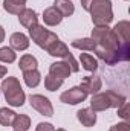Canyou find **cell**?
Listing matches in <instances>:
<instances>
[{"label": "cell", "instance_id": "6da1fadb", "mask_svg": "<svg viewBox=\"0 0 130 131\" xmlns=\"http://www.w3.org/2000/svg\"><path fill=\"white\" fill-rule=\"evenodd\" d=\"M0 90L5 95V101L11 107H22L26 101V95L20 85V81L15 76L3 78V82L0 85Z\"/></svg>", "mask_w": 130, "mask_h": 131}, {"label": "cell", "instance_id": "7a4b0ae2", "mask_svg": "<svg viewBox=\"0 0 130 131\" xmlns=\"http://www.w3.org/2000/svg\"><path fill=\"white\" fill-rule=\"evenodd\" d=\"M89 12L95 26H109L113 20V9L110 0H94Z\"/></svg>", "mask_w": 130, "mask_h": 131}, {"label": "cell", "instance_id": "3957f363", "mask_svg": "<svg viewBox=\"0 0 130 131\" xmlns=\"http://www.w3.org/2000/svg\"><path fill=\"white\" fill-rule=\"evenodd\" d=\"M90 38L97 43V46L104 47V49H113L115 50V49H119L123 44L109 26H95L92 29Z\"/></svg>", "mask_w": 130, "mask_h": 131}, {"label": "cell", "instance_id": "277c9868", "mask_svg": "<svg viewBox=\"0 0 130 131\" xmlns=\"http://www.w3.org/2000/svg\"><path fill=\"white\" fill-rule=\"evenodd\" d=\"M28 31H29V38L32 40L38 47H41V49H44V50H46L55 40H58V35H57V34L44 29V26H41V25H34V26H31V28L28 29Z\"/></svg>", "mask_w": 130, "mask_h": 131}, {"label": "cell", "instance_id": "5b68a950", "mask_svg": "<svg viewBox=\"0 0 130 131\" xmlns=\"http://www.w3.org/2000/svg\"><path fill=\"white\" fill-rule=\"evenodd\" d=\"M29 104L35 111H38L41 116H46V117H51L54 116V107H52V102L46 96L43 95H31L29 96Z\"/></svg>", "mask_w": 130, "mask_h": 131}, {"label": "cell", "instance_id": "8992f818", "mask_svg": "<svg viewBox=\"0 0 130 131\" xmlns=\"http://www.w3.org/2000/svg\"><path fill=\"white\" fill-rule=\"evenodd\" d=\"M87 96H89V95H87L80 85H75V87H70L69 90L63 92V93L60 95V101L64 102V104H69V105H77V104L84 102Z\"/></svg>", "mask_w": 130, "mask_h": 131}, {"label": "cell", "instance_id": "52a82bcc", "mask_svg": "<svg viewBox=\"0 0 130 131\" xmlns=\"http://www.w3.org/2000/svg\"><path fill=\"white\" fill-rule=\"evenodd\" d=\"M90 108L95 113H98V111H106V110L112 108L107 92H98L95 95H92V98H90Z\"/></svg>", "mask_w": 130, "mask_h": 131}, {"label": "cell", "instance_id": "ba28073f", "mask_svg": "<svg viewBox=\"0 0 130 131\" xmlns=\"http://www.w3.org/2000/svg\"><path fill=\"white\" fill-rule=\"evenodd\" d=\"M80 87L87 93V95H95L101 90L103 87V81L99 76H84Z\"/></svg>", "mask_w": 130, "mask_h": 131}, {"label": "cell", "instance_id": "9c48e42d", "mask_svg": "<svg viewBox=\"0 0 130 131\" xmlns=\"http://www.w3.org/2000/svg\"><path fill=\"white\" fill-rule=\"evenodd\" d=\"M72 73L70 67L66 61H58V63H52L51 67H49V75L54 76V78H58V79H63L64 81L66 78H69Z\"/></svg>", "mask_w": 130, "mask_h": 131}, {"label": "cell", "instance_id": "30bf717a", "mask_svg": "<svg viewBox=\"0 0 130 131\" xmlns=\"http://www.w3.org/2000/svg\"><path fill=\"white\" fill-rule=\"evenodd\" d=\"M9 47L18 52H23L29 47V37L25 35L23 32H14L9 37Z\"/></svg>", "mask_w": 130, "mask_h": 131}, {"label": "cell", "instance_id": "8fae6325", "mask_svg": "<svg viewBox=\"0 0 130 131\" xmlns=\"http://www.w3.org/2000/svg\"><path fill=\"white\" fill-rule=\"evenodd\" d=\"M77 119L83 127L90 128V127H94L97 124V113L90 107L89 108H81V110L77 111Z\"/></svg>", "mask_w": 130, "mask_h": 131}, {"label": "cell", "instance_id": "7c38bea8", "mask_svg": "<svg viewBox=\"0 0 130 131\" xmlns=\"http://www.w3.org/2000/svg\"><path fill=\"white\" fill-rule=\"evenodd\" d=\"M18 21L23 28L29 29L34 25H38V15L34 9H29V8H25L20 14H18Z\"/></svg>", "mask_w": 130, "mask_h": 131}, {"label": "cell", "instance_id": "4fadbf2b", "mask_svg": "<svg viewBox=\"0 0 130 131\" xmlns=\"http://www.w3.org/2000/svg\"><path fill=\"white\" fill-rule=\"evenodd\" d=\"M46 52L51 55V57H55V58H66L70 52H69V47L66 46L63 41H60V38L58 40H55L48 49H46Z\"/></svg>", "mask_w": 130, "mask_h": 131}, {"label": "cell", "instance_id": "5bb4252c", "mask_svg": "<svg viewBox=\"0 0 130 131\" xmlns=\"http://www.w3.org/2000/svg\"><path fill=\"white\" fill-rule=\"evenodd\" d=\"M61 20H63L61 14L54 6H49L43 11V21H44L46 26H57V25L61 23Z\"/></svg>", "mask_w": 130, "mask_h": 131}, {"label": "cell", "instance_id": "9a60e30c", "mask_svg": "<svg viewBox=\"0 0 130 131\" xmlns=\"http://www.w3.org/2000/svg\"><path fill=\"white\" fill-rule=\"evenodd\" d=\"M112 31L115 32V35L118 37V40H119L121 43H129V40H130V23L127 20L118 21Z\"/></svg>", "mask_w": 130, "mask_h": 131}, {"label": "cell", "instance_id": "2e32d148", "mask_svg": "<svg viewBox=\"0 0 130 131\" xmlns=\"http://www.w3.org/2000/svg\"><path fill=\"white\" fill-rule=\"evenodd\" d=\"M26 2L28 0H3V9L8 14L18 15L26 8Z\"/></svg>", "mask_w": 130, "mask_h": 131}, {"label": "cell", "instance_id": "e0dca14e", "mask_svg": "<svg viewBox=\"0 0 130 131\" xmlns=\"http://www.w3.org/2000/svg\"><path fill=\"white\" fill-rule=\"evenodd\" d=\"M54 8L61 14V17H70L75 12V5L70 0H55L54 2Z\"/></svg>", "mask_w": 130, "mask_h": 131}, {"label": "cell", "instance_id": "ac0fdd59", "mask_svg": "<svg viewBox=\"0 0 130 131\" xmlns=\"http://www.w3.org/2000/svg\"><path fill=\"white\" fill-rule=\"evenodd\" d=\"M23 81L29 89H35L41 82V73L38 72V69L26 70V72H23Z\"/></svg>", "mask_w": 130, "mask_h": 131}, {"label": "cell", "instance_id": "d6986e66", "mask_svg": "<svg viewBox=\"0 0 130 131\" xmlns=\"http://www.w3.org/2000/svg\"><path fill=\"white\" fill-rule=\"evenodd\" d=\"M70 46L73 49H78V50H84V52H94L95 47H97V43L89 37V38H78V40H73L70 43Z\"/></svg>", "mask_w": 130, "mask_h": 131}, {"label": "cell", "instance_id": "ffe728a7", "mask_svg": "<svg viewBox=\"0 0 130 131\" xmlns=\"http://www.w3.org/2000/svg\"><path fill=\"white\" fill-rule=\"evenodd\" d=\"M11 127L14 128V131H28L31 128V117L26 114H15Z\"/></svg>", "mask_w": 130, "mask_h": 131}, {"label": "cell", "instance_id": "44dd1931", "mask_svg": "<svg viewBox=\"0 0 130 131\" xmlns=\"http://www.w3.org/2000/svg\"><path fill=\"white\" fill-rule=\"evenodd\" d=\"M18 67L22 72H26V70H34L38 67V61L37 58L31 55V53H25L20 57V61H18Z\"/></svg>", "mask_w": 130, "mask_h": 131}, {"label": "cell", "instance_id": "7402d4cb", "mask_svg": "<svg viewBox=\"0 0 130 131\" xmlns=\"http://www.w3.org/2000/svg\"><path fill=\"white\" fill-rule=\"evenodd\" d=\"M80 63L83 66V69L87 72H95L98 69L97 58H94V55L90 53H80Z\"/></svg>", "mask_w": 130, "mask_h": 131}, {"label": "cell", "instance_id": "603a6c76", "mask_svg": "<svg viewBox=\"0 0 130 131\" xmlns=\"http://www.w3.org/2000/svg\"><path fill=\"white\" fill-rule=\"evenodd\" d=\"M15 114H17V113H15L14 110H11V108H8V107H2V108H0V125H3V127H11V124H12Z\"/></svg>", "mask_w": 130, "mask_h": 131}, {"label": "cell", "instance_id": "cb8c5ba5", "mask_svg": "<svg viewBox=\"0 0 130 131\" xmlns=\"http://www.w3.org/2000/svg\"><path fill=\"white\" fill-rule=\"evenodd\" d=\"M15 60H17V53H15L14 49H11V47H8V46L0 47V63L12 64Z\"/></svg>", "mask_w": 130, "mask_h": 131}, {"label": "cell", "instance_id": "d4e9b609", "mask_svg": "<svg viewBox=\"0 0 130 131\" xmlns=\"http://www.w3.org/2000/svg\"><path fill=\"white\" fill-rule=\"evenodd\" d=\"M61 85H63V79L54 78V76H51V75L44 76V87H46V90H49V92H57Z\"/></svg>", "mask_w": 130, "mask_h": 131}, {"label": "cell", "instance_id": "484cf974", "mask_svg": "<svg viewBox=\"0 0 130 131\" xmlns=\"http://www.w3.org/2000/svg\"><path fill=\"white\" fill-rule=\"evenodd\" d=\"M106 92H107V95H109L112 108H118L119 105H123V104L126 102V98H124L123 95H119V93H116V92H113V90H106Z\"/></svg>", "mask_w": 130, "mask_h": 131}, {"label": "cell", "instance_id": "4316f807", "mask_svg": "<svg viewBox=\"0 0 130 131\" xmlns=\"http://www.w3.org/2000/svg\"><path fill=\"white\" fill-rule=\"evenodd\" d=\"M118 116H119L121 119H124V122L129 121L130 114H129V104H127V102H124L123 105L118 107Z\"/></svg>", "mask_w": 130, "mask_h": 131}, {"label": "cell", "instance_id": "83f0119b", "mask_svg": "<svg viewBox=\"0 0 130 131\" xmlns=\"http://www.w3.org/2000/svg\"><path fill=\"white\" fill-rule=\"evenodd\" d=\"M63 61H66V63L69 64L70 70H72V73H77V72L80 70V66H78V63H77V60L72 57V53H69L66 58H63Z\"/></svg>", "mask_w": 130, "mask_h": 131}, {"label": "cell", "instance_id": "f1b7e54d", "mask_svg": "<svg viewBox=\"0 0 130 131\" xmlns=\"http://www.w3.org/2000/svg\"><path fill=\"white\" fill-rule=\"evenodd\" d=\"M109 131H130V125L129 122H119V124H115L112 125Z\"/></svg>", "mask_w": 130, "mask_h": 131}, {"label": "cell", "instance_id": "f546056e", "mask_svg": "<svg viewBox=\"0 0 130 131\" xmlns=\"http://www.w3.org/2000/svg\"><path fill=\"white\" fill-rule=\"evenodd\" d=\"M54 125L49 124V122H40L37 127H35V131H54Z\"/></svg>", "mask_w": 130, "mask_h": 131}, {"label": "cell", "instance_id": "4dcf8cb0", "mask_svg": "<svg viewBox=\"0 0 130 131\" xmlns=\"http://www.w3.org/2000/svg\"><path fill=\"white\" fill-rule=\"evenodd\" d=\"M92 3H94V0H81V6H83V9L87 11V12H89V8H90Z\"/></svg>", "mask_w": 130, "mask_h": 131}, {"label": "cell", "instance_id": "1f68e13d", "mask_svg": "<svg viewBox=\"0 0 130 131\" xmlns=\"http://www.w3.org/2000/svg\"><path fill=\"white\" fill-rule=\"evenodd\" d=\"M6 73H8V67L3 66V64H0V78H5Z\"/></svg>", "mask_w": 130, "mask_h": 131}, {"label": "cell", "instance_id": "d6a6232c", "mask_svg": "<svg viewBox=\"0 0 130 131\" xmlns=\"http://www.w3.org/2000/svg\"><path fill=\"white\" fill-rule=\"evenodd\" d=\"M5 41V29H3V26H0V44Z\"/></svg>", "mask_w": 130, "mask_h": 131}, {"label": "cell", "instance_id": "836d02e7", "mask_svg": "<svg viewBox=\"0 0 130 131\" xmlns=\"http://www.w3.org/2000/svg\"><path fill=\"white\" fill-rule=\"evenodd\" d=\"M54 131H66L64 128H57V130H54Z\"/></svg>", "mask_w": 130, "mask_h": 131}, {"label": "cell", "instance_id": "e575fe53", "mask_svg": "<svg viewBox=\"0 0 130 131\" xmlns=\"http://www.w3.org/2000/svg\"><path fill=\"white\" fill-rule=\"evenodd\" d=\"M0 93H2V90H0Z\"/></svg>", "mask_w": 130, "mask_h": 131}]
</instances>
